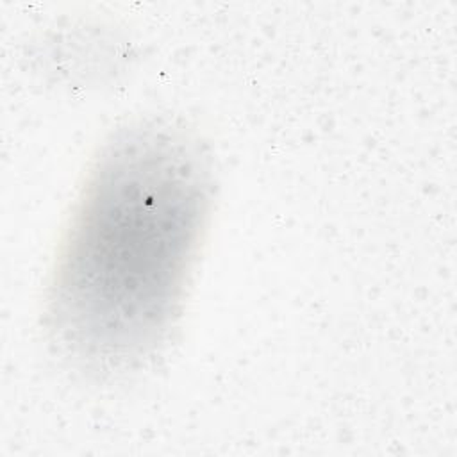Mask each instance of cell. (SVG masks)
Listing matches in <instances>:
<instances>
[{"mask_svg": "<svg viewBox=\"0 0 457 457\" xmlns=\"http://www.w3.org/2000/svg\"><path fill=\"white\" fill-rule=\"evenodd\" d=\"M211 205L200 141L164 121L118 132L96 159L61 245L48 330L77 366L141 368L168 341Z\"/></svg>", "mask_w": 457, "mask_h": 457, "instance_id": "obj_1", "label": "cell"}]
</instances>
